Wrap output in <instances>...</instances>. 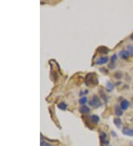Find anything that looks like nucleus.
I'll return each mask as SVG.
<instances>
[{"label": "nucleus", "instance_id": "obj_21", "mask_svg": "<svg viewBox=\"0 0 133 146\" xmlns=\"http://www.w3.org/2000/svg\"><path fill=\"white\" fill-rule=\"evenodd\" d=\"M101 97H103V99L104 100V101L107 103V96H106V95L104 94V93H101Z\"/></svg>", "mask_w": 133, "mask_h": 146}, {"label": "nucleus", "instance_id": "obj_10", "mask_svg": "<svg viewBox=\"0 0 133 146\" xmlns=\"http://www.w3.org/2000/svg\"><path fill=\"white\" fill-rule=\"evenodd\" d=\"M100 139H101V142L102 144H107L108 143V142L107 140V134L104 131L101 132V135H100Z\"/></svg>", "mask_w": 133, "mask_h": 146}, {"label": "nucleus", "instance_id": "obj_16", "mask_svg": "<svg viewBox=\"0 0 133 146\" xmlns=\"http://www.w3.org/2000/svg\"><path fill=\"white\" fill-rule=\"evenodd\" d=\"M58 107L61 110H66V105L64 102H61L58 105Z\"/></svg>", "mask_w": 133, "mask_h": 146}, {"label": "nucleus", "instance_id": "obj_8", "mask_svg": "<svg viewBox=\"0 0 133 146\" xmlns=\"http://www.w3.org/2000/svg\"><path fill=\"white\" fill-rule=\"evenodd\" d=\"M129 102L126 100H123V101H121V108H122V110H126L129 107Z\"/></svg>", "mask_w": 133, "mask_h": 146}, {"label": "nucleus", "instance_id": "obj_19", "mask_svg": "<svg viewBox=\"0 0 133 146\" xmlns=\"http://www.w3.org/2000/svg\"><path fill=\"white\" fill-rule=\"evenodd\" d=\"M115 78H117V79H120V78H121V77H122V73L120 72H117L115 74Z\"/></svg>", "mask_w": 133, "mask_h": 146}, {"label": "nucleus", "instance_id": "obj_11", "mask_svg": "<svg viewBox=\"0 0 133 146\" xmlns=\"http://www.w3.org/2000/svg\"><path fill=\"white\" fill-rule=\"evenodd\" d=\"M115 114L117 116H122L123 115V111L122 108H121V106H119L118 105H116L115 107Z\"/></svg>", "mask_w": 133, "mask_h": 146}, {"label": "nucleus", "instance_id": "obj_20", "mask_svg": "<svg viewBox=\"0 0 133 146\" xmlns=\"http://www.w3.org/2000/svg\"><path fill=\"white\" fill-rule=\"evenodd\" d=\"M87 93H88V90H85V91H84V90L82 89V90H81V92H80V96L85 95L87 94Z\"/></svg>", "mask_w": 133, "mask_h": 146}, {"label": "nucleus", "instance_id": "obj_5", "mask_svg": "<svg viewBox=\"0 0 133 146\" xmlns=\"http://www.w3.org/2000/svg\"><path fill=\"white\" fill-rule=\"evenodd\" d=\"M123 134L126 135V136H133V128H124L122 131Z\"/></svg>", "mask_w": 133, "mask_h": 146}, {"label": "nucleus", "instance_id": "obj_13", "mask_svg": "<svg viewBox=\"0 0 133 146\" xmlns=\"http://www.w3.org/2000/svg\"><path fill=\"white\" fill-rule=\"evenodd\" d=\"M113 123L115 125V126L118 128H120L121 127V125H122V121L120 118H114L113 120Z\"/></svg>", "mask_w": 133, "mask_h": 146}, {"label": "nucleus", "instance_id": "obj_15", "mask_svg": "<svg viewBox=\"0 0 133 146\" xmlns=\"http://www.w3.org/2000/svg\"><path fill=\"white\" fill-rule=\"evenodd\" d=\"M113 87H114V85L111 82H107V89L108 92H111L113 89Z\"/></svg>", "mask_w": 133, "mask_h": 146}, {"label": "nucleus", "instance_id": "obj_12", "mask_svg": "<svg viewBox=\"0 0 133 146\" xmlns=\"http://www.w3.org/2000/svg\"><path fill=\"white\" fill-rule=\"evenodd\" d=\"M90 120H91L94 124H98V122H99V120H100V119H99V117H98V115L94 114V115H92V116L90 117Z\"/></svg>", "mask_w": 133, "mask_h": 146}, {"label": "nucleus", "instance_id": "obj_2", "mask_svg": "<svg viewBox=\"0 0 133 146\" xmlns=\"http://www.w3.org/2000/svg\"><path fill=\"white\" fill-rule=\"evenodd\" d=\"M86 83H87V85H89V83L93 84V85H97L98 84L97 75H95L93 73L88 74L86 77Z\"/></svg>", "mask_w": 133, "mask_h": 146}, {"label": "nucleus", "instance_id": "obj_4", "mask_svg": "<svg viewBox=\"0 0 133 146\" xmlns=\"http://www.w3.org/2000/svg\"><path fill=\"white\" fill-rule=\"evenodd\" d=\"M118 55L121 58H122V59H123V60H127L129 58V57L130 56L129 52H127V50H124V49L120 51L119 53H118Z\"/></svg>", "mask_w": 133, "mask_h": 146}, {"label": "nucleus", "instance_id": "obj_9", "mask_svg": "<svg viewBox=\"0 0 133 146\" xmlns=\"http://www.w3.org/2000/svg\"><path fill=\"white\" fill-rule=\"evenodd\" d=\"M79 112L81 114H89L90 112V109L87 106H82L79 108Z\"/></svg>", "mask_w": 133, "mask_h": 146}, {"label": "nucleus", "instance_id": "obj_7", "mask_svg": "<svg viewBox=\"0 0 133 146\" xmlns=\"http://www.w3.org/2000/svg\"><path fill=\"white\" fill-rule=\"evenodd\" d=\"M116 59H117V55H115V54H114L112 56V58H111V62H110V64L108 65V67L110 68V69H115V62L116 61Z\"/></svg>", "mask_w": 133, "mask_h": 146}, {"label": "nucleus", "instance_id": "obj_17", "mask_svg": "<svg viewBox=\"0 0 133 146\" xmlns=\"http://www.w3.org/2000/svg\"><path fill=\"white\" fill-rule=\"evenodd\" d=\"M87 102V97H81V98L79 100V103H80V104H82V105L85 104Z\"/></svg>", "mask_w": 133, "mask_h": 146}, {"label": "nucleus", "instance_id": "obj_1", "mask_svg": "<svg viewBox=\"0 0 133 146\" xmlns=\"http://www.w3.org/2000/svg\"><path fill=\"white\" fill-rule=\"evenodd\" d=\"M89 104L90 106H92V107H94L95 108L101 107V106H102V105H103V103H101V100H100V99L98 98V97L96 96V95H94V96L92 97V100H90V101L89 102Z\"/></svg>", "mask_w": 133, "mask_h": 146}, {"label": "nucleus", "instance_id": "obj_6", "mask_svg": "<svg viewBox=\"0 0 133 146\" xmlns=\"http://www.w3.org/2000/svg\"><path fill=\"white\" fill-rule=\"evenodd\" d=\"M109 51V49L106 47H99L97 49V52L100 54H107Z\"/></svg>", "mask_w": 133, "mask_h": 146}, {"label": "nucleus", "instance_id": "obj_3", "mask_svg": "<svg viewBox=\"0 0 133 146\" xmlns=\"http://www.w3.org/2000/svg\"><path fill=\"white\" fill-rule=\"evenodd\" d=\"M108 61H109L108 57H101L96 60V64L98 65H103V64H107Z\"/></svg>", "mask_w": 133, "mask_h": 146}, {"label": "nucleus", "instance_id": "obj_14", "mask_svg": "<svg viewBox=\"0 0 133 146\" xmlns=\"http://www.w3.org/2000/svg\"><path fill=\"white\" fill-rule=\"evenodd\" d=\"M126 49H127V52H129V55L130 56H133V45H132V44L127 45Z\"/></svg>", "mask_w": 133, "mask_h": 146}, {"label": "nucleus", "instance_id": "obj_18", "mask_svg": "<svg viewBox=\"0 0 133 146\" xmlns=\"http://www.w3.org/2000/svg\"><path fill=\"white\" fill-rule=\"evenodd\" d=\"M41 146H53V145L50 143H47L44 141H42V139L41 140Z\"/></svg>", "mask_w": 133, "mask_h": 146}, {"label": "nucleus", "instance_id": "obj_22", "mask_svg": "<svg viewBox=\"0 0 133 146\" xmlns=\"http://www.w3.org/2000/svg\"><path fill=\"white\" fill-rule=\"evenodd\" d=\"M130 39L133 41V33H132V35L130 36Z\"/></svg>", "mask_w": 133, "mask_h": 146}]
</instances>
